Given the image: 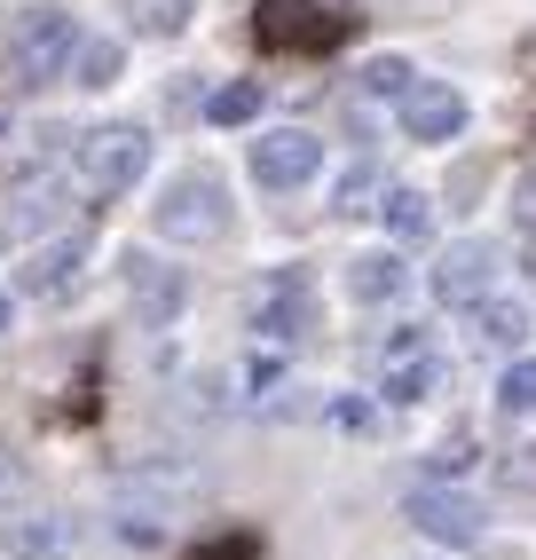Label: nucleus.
I'll list each match as a JSON object with an SVG mask.
<instances>
[{"mask_svg":"<svg viewBox=\"0 0 536 560\" xmlns=\"http://www.w3.org/2000/svg\"><path fill=\"white\" fill-rule=\"evenodd\" d=\"M71 48H80V32H71L63 9H24L9 24V71H16V88H56L71 71Z\"/></svg>","mask_w":536,"mask_h":560,"instance_id":"f257e3e1","label":"nucleus"},{"mask_svg":"<svg viewBox=\"0 0 536 560\" xmlns=\"http://www.w3.org/2000/svg\"><path fill=\"white\" fill-rule=\"evenodd\" d=\"M71 174H80V198H127L150 174V135L142 127H95L80 142V159H71Z\"/></svg>","mask_w":536,"mask_h":560,"instance_id":"f03ea898","label":"nucleus"},{"mask_svg":"<svg viewBox=\"0 0 536 560\" xmlns=\"http://www.w3.org/2000/svg\"><path fill=\"white\" fill-rule=\"evenodd\" d=\"M229 230V190L213 174H174L166 198H159V237L174 245H213Z\"/></svg>","mask_w":536,"mask_h":560,"instance_id":"7ed1b4c3","label":"nucleus"},{"mask_svg":"<svg viewBox=\"0 0 536 560\" xmlns=\"http://www.w3.org/2000/svg\"><path fill=\"white\" fill-rule=\"evenodd\" d=\"M442 380H450L442 348L418 324H403L387 340V363H378V395H387V402H427V395H442Z\"/></svg>","mask_w":536,"mask_h":560,"instance_id":"20e7f679","label":"nucleus"},{"mask_svg":"<svg viewBox=\"0 0 536 560\" xmlns=\"http://www.w3.org/2000/svg\"><path fill=\"white\" fill-rule=\"evenodd\" d=\"M316 174H324V135L268 127L253 142V182H260V190H300V182H316Z\"/></svg>","mask_w":536,"mask_h":560,"instance_id":"39448f33","label":"nucleus"},{"mask_svg":"<svg viewBox=\"0 0 536 560\" xmlns=\"http://www.w3.org/2000/svg\"><path fill=\"white\" fill-rule=\"evenodd\" d=\"M127 308H135V324H142V331H166V324L189 308V269L135 253V260H127Z\"/></svg>","mask_w":536,"mask_h":560,"instance_id":"423d86ee","label":"nucleus"},{"mask_svg":"<svg viewBox=\"0 0 536 560\" xmlns=\"http://www.w3.org/2000/svg\"><path fill=\"white\" fill-rule=\"evenodd\" d=\"M308 324H316V284H308V269H277V277L253 292V331H260V340H300Z\"/></svg>","mask_w":536,"mask_h":560,"instance_id":"0eeeda50","label":"nucleus"},{"mask_svg":"<svg viewBox=\"0 0 536 560\" xmlns=\"http://www.w3.org/2000/svg\"><path fill=\"white\" fill-rule=\"evenodd\" d=\"M403 513L418 521V537H434V545H481V505L466 498V490H442V481H427V490H410L403 498Z\"/></svg>","mask_w":536,"mask_h":560,"instance_id":"6e6552de","label":"nucleus"},{"mask_svg":"<svg viewBox=\"0 0 536 560\" xmlns=\"http://www.w3.org/2000/svg\"><path fill=\"white\" fill-rule=\"evenodd\" d=\"M253 32H260V48H331L339 40V24L324 16V0H260Z\"/></svg>","mask_w":536,"mask_h":560,"instance_id":"1a4fd4ad","label":"nucleus"},{"mask_svg":"<svg viewBox=\"0 0 536 560\" xmlns=\"http://www.w3.org/2000/svg\"><path fill=\"white\" fill-rule=\"evenodd\" d=\"M489 284H497V245L489 237H466V245H450L434 260V301L442 308H474Z\"/></svg>","mask_w":536,"mask_h":560,"instance_id":"9d476101","label":"nucleus"},{"mask_svg":"<svg viewBox=\"0 0 536 560\" xmlns=\"http://www.w3.org/2000/svg\"><path fill=\"white\" fill-rule=\"evenodd\" d=\"M403 135H410V142H457V135H466V95L442 88V80H410V95H403Z\"/></svg>","mask_w":536,"mask_h":560,"instance_id":"9b49d317","label":"nucleus"},{"mask_svg":"<svg viewBox=\"0 0 536 560\" xmlns=\"http://www.w3.org/2000/svg\"><path fill=\"white\" fill-rule=\"evenodd\" d=\"M80 260H88V237H80V230H63V237H48V245H32V253H24V269H16V292H24V301H56V292L80 277Z\"/></svg>","mask_w":536,"mask_h":560,"instance_id":"f8f14e48","label":"nucleus"},{"mask_svg":"<svg viewBox=\"0 0 536 560\" xmlns=\"http://www.w3.org/2000/svg\"><path fill=\"white\" fill-rule=\"evenodd\" d=\"M403 284H410L403 253H363V260H348V292H356L363 308H378V301H403Z\"/></svg>","mask_w":536,"mask_h":560,"instance_id":"ddd939ff","label":"nucleus"},{"mask_svg":"<svg viewBox=\"0 0 536 560\" xmlns=\"http://www.w3.org/2000/svg\"><path fill=\"white\" fill-rule=\"evenodd\" d=\"M474 340H481V348H521V340H528V308L481 292V301H474Z\"/></svg>","mask_w":536,"mask_h":560,"instance_id":"4468645a","label":"nucleus"},{"mask_svg":"<svg viewBox=\"0 0 536 560\" xmlns=\"http://www.w3.org/2000/svg\"><path fill=\"white\" fill-rule=\"evenodd\" d=\"M9 552H16V560H63V552H71V521H63V513L16 521V529H9Z\"/></svg>","mask_w":536,"mask_h":560,"instance_id":"2eb2a0df","label":"nucleus"},{"mask_svg":"<svg viewBox=\"0 0 536 560\" xmlns=\"http://www.w3.org/2000/svg\"><path fill=\"white\" fill-rule=\"evenodd\" d=\"M378 221H387L403 245H418V237L434 230V198L427 190H387V198H378Z\"/></svg>","mask_w":536,"mask_h":560,"instance_id":"dca6fc26","label":"nucleus"},{"mask_svg":"<svg viewBox=\"0 0 536 560\" xmlns=\"http://www.w3.org/2000/svg\"><path fill=\"white\" fill-rule=\"evenodd\" d=\"M253 110H260V80H229V88L206 95V119H213V127H245Z\"/></svg>","mask_w":536,"mask_h":560,"instance_id":"f3484780","label":"nucleus"},{"mask_svg":"<svg viewBox=\"0 0 536 560\" xmlns=\"http://www.w3.org/2000/svg\"><path fill=\"white\" fill-rule=\"evenodd\" d=\"M497 402H505L513 419H536V355L505 363V380H497Z\"/></svg>","mask_w":536,"mask_h":560,"instance_id":"a211bd4d","label":"nucleus"},{"mask_svg":"<svg viewBox=\"0 0 536 560\" xmlns=\"http://www.w3.org/2000/svg\"><path fill=\"white\" fill-rule=\"evenodd\" d=\"M410 80H418V71H410L403 56H378V63H363V95H378V103H403V95H410Z\"/></svg>","mask_w":536,"mask_h":560,"instance_id":"6ab92c4d","label":"nucleus"},{"mask_svg":"<svg viewBox=\"0 0 536 560\" xmlns=\"http://www.w3.org/2000/svg\"><path fill=\"white\" fill-rule=\"evenodd\" d=\"M71 71H80V88H110V80H119V48H110V40H80V48H71Z\"/></svg>","mask_w":536,"mask_h":560,"instance_id":"aec40b11","label":"nucleus"},{"mask_svg":"<svg viewBox=\"0 0 536 560\" xmlns=\"http://www.w3.org/2000/svg\"><path fill=\"white\" fill-rule=\"evenodd\" d=\"M127 16H135L142 32H159V40H166V32L189 24V0H127Z\"/></svg>","mask_w":536,"mask_h":560,"instance_id":"412c9836","label":"nucleus"},{"mask_svg":"<svg viewBox=\"0 0 536 560\" xmlns=\"http://www.w3.org/2000/svg\"><path fill=\"white\" fill-rule=\"evenodd\" d=\"M189 560H260V537L253 529H229V537H206Z\"/></svg>","mask_w":536,"mask_h":560,"instance_id":"4be33fe9","label":"nucleus"},{"mask_svg":"<svg viewBox=\"0 0 536 560\" xmlns=\"http://www.w3.org/2000/svg\"><path fill=\"white\" fill-rule=\"evenodd\" d=\"M371 190H378V174H371V166H356L348 182H339V213H363V206H371Z\"/></svg>","mask_w":536,"mask_h":560,"instance_id":"5701e85b","label":"nucleus"},{"mask_svg":"<svg viewBox=\"0 0 536 560\" xmlns=\"http://www.w3.org/2000/svg\"><path fill=\"white\" fill-rule=\"evenodd\" d=\"M277 380H284V363H277V355H253V363H245V387H253V395H260V387H277Z\"/></svg>","mask_w":536,"mask_h":560,"instance_id":"b1692460","label":"nucleus"},{"mask_svg":"<svg viewBox=\"0 0 536 560\" xmlns=\"http://www.w3.org/2000/svg\"><path fill=\"white\" fill-rule=\"evenodd\" d=\"M331 427H348V434H363V427H371V402H356V395H348V402H331Z\"/></svg>","mask_w":536,"mask_h":560,"instance_id":"393cba45","label":"nucleus"},{"mask_svg":"<svg viewBox=\"0 0 536 560\" xmlns=\"http://www.w3.org/2000/svg\"><path fill=\"white\" fill-rule=\"evenodd\" d=\"M0 331H9V292H0Z\"/></svg>","mask_w":536,"mask_h":560,"instance_id":"a878e982","label":"nucleus"},{"mask_svg":"<svg viewBox=\"0 0 536 560\" xmlns=\"http://www.w3.org/2000/svg\"><path fill=\"white\" fill-rule=\"evenodd\" d=\"M0 119H9V110H0Z\"/></svg>","mask_w":536,"mask_h":560,"instance_id":"bb28decb","label":"nucleus"}]
</instances>
